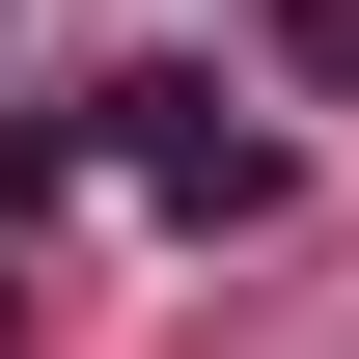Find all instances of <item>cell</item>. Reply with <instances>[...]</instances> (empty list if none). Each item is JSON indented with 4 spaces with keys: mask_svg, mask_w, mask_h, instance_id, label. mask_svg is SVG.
<instances>
[{
    "mask_svg": "<svg viewBox=\"0 0 359 359\" xmlns=\"http://www.w3.org/2000/svg\"><path fill=\"white\" fill-rule=\"evenodd\" d=\"M111 111H138V194H166V222H276V194H304L249 111H194V83H111Z\"/></svg>",
    "mask_w": 359,
    "mask_h": 359,
    "instance_id": "cell-1",
    "label": "cell"
},
{
    "mask_svg": "<svg viewBox=\"0 0 359 359\" xmlns=\"http://www.w3.org/2000/svg\"><path fill=\"white\" fill-rule=\"evenodd\" d=\"M276 55H304V83H359V0H276Z\"/></svg>",
    "mask_w": 359,
    "mask_h": 359,
    "instance_id": "cell-2",
    "label": "cell"
}]
</instances>
